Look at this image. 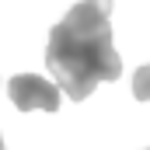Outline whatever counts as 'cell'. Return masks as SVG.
Masks as SVG:
<instances>
[{"label":"cell","instance_id":"1","mask_svg":"<svg viewBox=\"0 0 150 150\" xmlns=\"http://www.w3.org/2000/svg\"><path fill=\"white\" fill-rule=\"evenodd\" d=\"M45 67L70 101H84L98 84L119 80L122 59L112 38V0H80L52 25Z\"/></svg>","mask_w":150,"mask_h":150},{"label":"cell","instance_id":"2","mask_svg":"<svg viewBox=\"0 0 150 150\" xmlns=\"http://www.w3.org/2000/svg\"><path fill=\"white\" fill-rule=\"evenodd\" d=\"M7 94L11 101L21 108V112H32V108H42V112H56L59 108V87L52 80L38 74H18L7 80Z\"/></svg>","mask_w":150,"mask_h":150},{"label":"cell","instance_id":"3","mask_svg":"<svg viewBox=\"0 0 150 150\" xmlns=\"http://www.w3.org/2000/svg\"><path fill=\"white\" fill-rule=\"evenodd\" d=\"M133 94L140 101H150V63L136 70V77H133Z\"/></svg>","mask_w":150,"mask_h":150},{"label":"cell","instance_id":"4","mask_svg":"<svg viewBox=\"0 0 150 150\" xmlns=\"http://www.w3.org/2000/svg\"><path fill=\"white\" fill-rule=\"evenodd\" d=\"M0 150H7V147H4V136H0Z\"/></svg>","mask_w":150,"mask_h":150}]
</instances>
